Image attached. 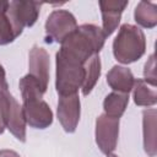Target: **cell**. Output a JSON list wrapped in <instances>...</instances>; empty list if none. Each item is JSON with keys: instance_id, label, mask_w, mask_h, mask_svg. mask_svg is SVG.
Wrapping results in <instances>:
<instances>
[{"instance_id": "obj_1", "label": "cell", "mask_w": 157, "mask_h": 157, "mask_svg": "<svg viewBox=\"0 0 157 157\" xmlns=\"http://www.w3.org/2000/svg\"><path fill=\"white\" fill-rule=\"evenodd\" d=\"M20 91L22 96V110L26 123L34 129H47L53 123V112L49 104L43 99L45 91L28 74L20 80Z\"/></svg>"}, {"instance_id": "obj_2", "label": "cell", "mask_w": 157, "mask_h": 157, "mask_svg": "<svg viewBox=\"0 0 157 157\" xmlns=\"http://www.w3.org/2000/svg\"><path fill=\"white\" fill-rule=\"evenodd\" d=\"M105 38L101 27L92 23H85L77 26V28L61 43L59 50L85 64L90 58L99 54L105 43Z\"/></svg>"}, {"instance_id": "obj_3", "label": "cell", "mask_w": 157, "mask_h": 157, "mask_svg": "<svg viewBox=\"0 0 157 157\" xmlns=\"http://www.w3.org/2000/svg\"><path fill=\"white\" fill-rule=\"evenodd\" d=\"M146 52V37L137 26L124 23L113 40V55L121 64H131L142 58Z\"/></svg>"}, {"instance_id": "obj_4", "label": "cell", "mask_w": 157, "mask_h": 157, "mask_svg": "<svg viewBox=\"0 0 157 157\" xmlns=\"http://www.w3.org/2000/svg\"><path fill=\"white\" fill-rule=\"evenodd\" d=\"M55 88L59 96L77 93L85 80V66L78 60L59 50L55 55Z\"/></svg>"}, {"instance_id": "obj_5", "label": "cell", "mask_w": 157, "mask_h": 157, "mask_svg": "<svg viewBox=\"0 0 157 157\" xmlns=\"http://www.w3.org/2000/svg\"><path fill=\"white\" fill-rule=\"evenodd\" d=\"M77 22L75 16L67 10H54L45 21L47 42L63 43L75 29Z\"/></svg>"}, {"instance_id": "obj_6", "label": "cell", "mask_w": 157, "mask_h": 157, "mask_svg": "<svg viewBox=\"0 0 157 157\" xmlns=\"http://www.w3.org/2000/svg\"><path fill=\"white\" fill-rule=\"evenodd\" d=\"M40 6L42 2L38 1H22V0L9 1L6 15L18 34L22 33L25 27H32L37 22Z\"/></svg>"}, {"instance_id": "obj_7", "label": "cell", "mask_w": 157, "mask_h": 157, "mask_svg": "<svg viewBox=\"0 0 157 157\" xmlns=\"http://www.w3.org/2000/svg\"><path fill=\"white\" fill-rule=\"evenodd\" d=\"M96 144L102 153L110 155L118 144L119 137V119L101 114L96 119Z\"/></svg>"}, {"instance_id": "obj_8", "label": "cell", "mask_w": 157, "mask_h": 157, "mask_svg": "<svg viewBox=\"0 0 157 157\" xmlns=\"http://www.w3.org/2000/svg\"><path fill=\"white\" fill-rule=\"evenodd\" d=\"M56 114L63 129L69 134L75 132L81 114V102L78 94L75 93L69 96H60Z\"/></svg>"}, {"instance_id": "obj_9", "label": "cell", "mask_w": 157, "mask_h": 157, "mask_svg": "<svg viewBox=\"0 0 157 157\" xmlns=\"http://www.w3.org/2000/svg\"><path fill=\"white\" fill-rule=\"evenodd\" d=\"M49 54L48 52L38 45H33L28 54V75L32 76L40 87L47 91L49 82Z\"/></svg>"}, {"instance_id": "obj_10", "label": "cell", "mask_w": 157, "mask_h": 157, "mask_svg": "<svg viewBox=\"0 0 157 157\" xmlns=\"http://www.w3.org/2000/svg\"><path fill=\"white\" fill-rule=\"evenodd\" d=\"M26 119L23 115L22 105L16 101L12 94H7V117L6 128L21 142L26 141Z\"/></svg>"}, {"instance_id": "obj_11", "label": "cell", "mask_w": 157, "mask_h": 157, "mask_svg": "<svg viewBox=\"0 0 157 157\" xmlns=\"http://www.w3.org/2000/svg\"><path fill=\"white\" fill-rule=\"evenodd\" d=\"M128 5L129 1H99L103 23L102 29L105 37L112 36L113 32L117 29L121 18V13Z\"/></svg>"}, {"instance_id": "obj_12", "label": "cell", "mask_w": 157, "mask_h": 157, "mask_svg": "<svg viewBox=\"0 0 157 157\" xmlns=\"http://www.w3.org/2000/svg\"><path fill=\"white\" fill-rule=\"evenodd\" d=\"M135 77L130 69L120 65H114L107 72V83L114 92L129 93L134 87Z\"/></svg>"}, {"instance_id": "obj_13", "label": "cell", "mask_w": 157, "mask_h": 157, "mask_svg": "<svg viewBox=\"0 0 157 157\" xmlns=\"http://www.w3.org/2000/svg\"><path fill=\"white\" fill-rule=\"evenodd\" d=\"M142 132L144 148L150 157L156 156V109H146L142 112Z\"/></svg>"}, {"instance_id": "obj_14", "label": "cell", "mask_w": 157, "mask_h": 157, "mask_svg": "<svg viewBox=\"0 0 157 157\" xmlns=\"http://www.w3.org/2000/svg\"><path fill=\"white\" fill-rule=\"evenodd\" d=\"M134 102L139 107H151L157 103V92L153 86L142 78H136L132 87Z\"/></svg>"}, {"instance_id": "obj_15", "label": "cell", "mask_w": 157, "mask_h": 157, "mask_svg": "<svg viewBox=\"0 0 157 157\" xmlns=\"http://www.w3.org/2000/svg\"><path fill=\"white\" fill-rule=\"evenodd\" d=\"M135 22L144 28H153L157 25V5L150 1H140L134 11Z\"/></svg>"}, {"instance_id": "obj_16", "label": "cell", "mask_w": 157, "mask_h": 157, "mask_svg": "<svg viewBox=\"0 0 157 157\" xmlns=\"http://www.w3.org/2000/svg\"><path fill=\"white\" fill-rule=\"evenodd\" d=\"M85 80L82 83V94L83 96H88L91 93V91L93 90V87L96 86L99 76H101V58L99 54L93 55L92 58H90L85 64Z\"/></svg>"}, {"instance_id": "obj_17", "label": "cell", "mask_w": 157, "mask_h": 157, "mask_svg": "<svg viewBox=\"0 0 157 157\" xmlns=\"http://www.w3.org/2000/svg\"><path fill=\"white\" fill-rule=\"evenodd\" d=\"M128 104H129V93L112 92L103 101L104 114L119 119L124 114Z\"/></svg>"}, {"instance_id": "obj_18", "label": "cell", "mask_w": 157, "mask_h": 157, "mask_svg": "<svg viewBox=\"0 0 157 157\" xmlns=\"http://www.w3.org/2000/svg\"><path fill=\"white\" fill-rule=\"evenodd\" d=\"M18 36L20 34L16 32L6 12L0 13V45H6L12 43Z\"/></svg>"}, {"instance_id": "obj_19", "label": "cell", "mask_w": 157, "mask_h": 157, "mask_svg": "<svg viewBox=\"0 0 157 157\" xmlns=\"http://www.w3.org/2000/svg\"><path fill=\"white\" fill-rule=\"evenodd\" d=\"M7 91H0V134L6 129V117H7Z\"/></svg>"}, {"instance_id": "obj_20", "label": "cell", "mask_w": 157, "mask_h": 157, "mask_svg": "<svg viewBox=\"0 0 157 157\" xmlns=\"http://www.w3.org/2000/svg\"><path fill=\"white\" fill-rule=\"evenodd\" d=\"M155 55L151 54V56L148 58V60L145 64V70H144V75H145V81L147 83H150L151 86L156 87V74H155Z\"/></svg>"}, {"instance_id": "obj_21", "label": "cell", "mask_w": 157, "mask_h": 157, "mask_svg": "<svg viewBox=\"0 0 157 157\" xmlns=\"http://www.w3.org/2000/svg\"><path fill=\"white\" fill-rule=\"evenodd\" d=\"M7 88H9V85L6 81V74L2 65L0 64V91H7Z\"/></svg>"}, {"instance_id": "obj_22", "label": "cell", "mask_w": 157, "mask_h": 157, "mask_svg": "<svg viewBox=\"0 0 157 157\" xmlns=\"http://www.w3.org/2000/svg\"><path fill=\"white\" fill-rule=\"evenodd\" d=\"M0 157H21L13 150H0Z\"/></svg>"}, {"instance_id": "obj_23", "label": "cell", "mask_w": 157, "mask_h": 157, "mask_svg": "<svg viewBox=\"0 0 157 157\" xmlns=\"http://www.w3.org/2000/svg\"><path fill=\"white\" fill-rule=\"evenodd\" d=\"M7 7H9V1L0 0V13H5L7 11Z\"/></svg>"}, {"instance_id": "obj_24", "label": "cell", "mask_w": 157, "mask_h": 157, "mask_svg": "<svg viewBox=\"0 0 157 157\" xmlns=\"http://www.w3.org/2000/svg\"><path fill=\"white\" fill-rule=\"evenodd\" d=\"M108 157H118L117 155H113V153H110V155H108Z\"/></svg>"}]
</instances>
